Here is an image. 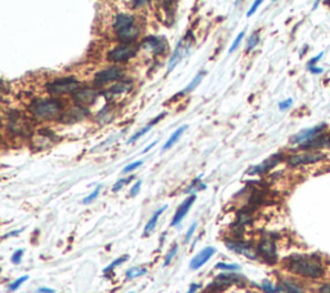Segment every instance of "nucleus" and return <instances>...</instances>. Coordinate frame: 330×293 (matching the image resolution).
Masks as SVG:
<instances>
[{
	"label": "nucleus",
	"mask_w": 330,
	"mask_h": 293,
	"mask_svg": "<svg viewBox=\"0 0 330 293\" xmlns=\"http://www.w3.org/2000/svg\"><path fill=\"white\" fill-rule=\"evenodd\" d=\"M329 145H330V137H329Z\"/></svg>",
	"instance_id": "obj_53"
},
{
	"label": "nucleus",
	"mask_w": 330,
	"mask_h": 293,
	"mask_svg": "<svg viewBox=\"0 0 330 293\" xmlns=\"http://www.w3.org/2000/svg\"><path fill=\"white\" fill-rule=\"evenodd\" d=\"M80 87V83L75 78H63V79H56L54 82L49 83L46 86V91L52 96H62L67 93H75Z\"/></svg>",
	"instance_id": "obj_4"
},
{
	"label": "nucleus",
	"mask_w": 330,
	"mask_h": 293,
	"mask_svg": "<svg viewBox=\"0 0 330 293\" xmlns=\"http://www.w3.org/2000/svg\"><path fill=\"white\" fill-rule=\"evenodd\" d=\"M324 144H325V137H324V136H317V137H315V139L310 140V141H307L306 144H303L302 147L303 148L320 147V146H323Z\"/></svg>",
	"instance_id": "obj_25"
},
{
	"label": "nucleus",
	"mask_w": 330,
	"mask_h": 293,
	"mask_svg": "<svg viewBox=\"0 0 330 293\" xmlns=\"http://www.w3.org/2000/svg\"><path fill=\"white\" fill-rule=\"evenodd\" d=\"M281 286H283V290L287 293H304V291L298 284L291 282V280H283Z\"/></svg>",
	"instance_id": "obj_24"
},
{
	"label": "nucleus",
	"mask_w": 330,
	"mask_h": 293,
	"mask_svg": "<svg viewBox=\"0 0 330 293\" xmlns=\"http://www.w3.org/2000/svg\"><path fill=\"white\" fill-rule=\"evenodd\" d=\"M325 128V125L321 124V125H317V127H315V128H311V129H306V131H302V132H299L298 135H295L291 139V144H306L307 141H310V140L315 139V137H317V136H320V132L323 131V129Z\"/></svg>",
	"instance_id": "obj_16"
},
{
	"label": "nucleus",
	"mask_w": 330,
	"mask_h": 293,
	"mask_svg": "<svg viewBox=\"0 0 330 293\" xmlns=\"http://www.w3.org/2000/svg\"><path fill=\"white\" fill-rule=\"evenodd\" d=\"M195 200H196V195H191L190 198L186 199V200L183 201L181 205H179L178 209H177V212H175L174 217H173V220H172V226L178 225L179 222L185 218V216L188 213L190 208H191V205L194 204V201Z\"/></svg>",
	"instance_id": "obj_18"
},
{
	"label": "nucleus",
	"mask_w": 330,
	"mask_h": 293,
	"mask_svg": "<svg viewBox=\"0 0 330 293\" xmlns=\"http://www.w3.org/2000/svg\"><path fill=\"white\" fill-rule=\"evenodd\" d=\"M323 54H324V53H320V54H319V56L315 57L314 59H311L310 62H308V67L314 66V65L317 62V61H320V58H321V57H323Z\"/></svg>",
	"instance_id": "obj_45"
},
{
	"label": "nucleus",
	"mask_w": 330,
	"mask_h": 293,
	"mask_svg": "<svg viewBox=\"0 0 330 293\" xmlns=\"http://www.w3.org/2000/svg\"><path fill=\"white\" fill-rule=\"evenodd\" d=\"M185 129H187V125H182V127H179L175 132L172 133V136L169 137L168 141L165 142L164 146H163V151H166V150H169V148L172 147L173 145H174L175 142L178 141L179 137H181L182 135H183V132H185Z\"/></svg>",
	"instance_id": "obj_21"
},
{
	"label": "nucleus",
	"mask_w": 330,
	"mask_h": 293,
	"mask_svg": "<svg viewBox=\"0 0 330 293\" xmlns=\"http://www.w3.org/2000/svg\"><path fill=\"white\" fill-rule=\"evenodd\" d=\"M281 160V154H275L272 156H270L268 159L261 163L259 165H254V167H251L248 173L249 175H261V173H264V172H268L270 169H272L276 164H279Z\"/></svg>",
	"instance_id": "obj_14"
},
{
	"label": "nucleus",
	"mask_w": 330,
	"mask_h": 293,
	"mask_svg": "<svg viewBox=\"0 0 330 293\" xmlns=\"http://www.w3.org/2000/svg\"><path fill=\"white\" fill-rule=\"evenodd\" d=\"M118 35V39L120 42H123L124 44H132V42H134L137 39V37L139 35V27L132 25V26L126 27V29H123L120 31L116 33Z\"/></svg>",
	"instance_id": "obj_19"
},
{
	"label": "nucleus",
	"mask_w": 330,
	"mask_h": 293,
	"mask_svg": "<svg viewBox=\"0 0 330 293\" xmlns=\"http://www.w3.org/2000/svg\"><path fill=\"white\" fill-rule=\"evenodd\" d=\"M138 48L134 44H122V46L116 47L113 50H110L107 54V59L113 61V62H124L128 59L135 56Z\"/></svg>",
	"instance_id": "obj_5"
},
{
	"label": "nucleus",
	"mask_w": 330,
	"mask_h": 293,
	"mask_svg": "<svg viewBox=\"0 0 330 293\" xmlns=\"http://www.w3.org/2000/svg\"><path fill=\"white\" fill-rule=\"evenodd\" d=\"M199 288H200V284H196V283L191 284V286H190V290H188L187 293H196V291H198Z\"/></svg>",
	"instance_id": "obj_46"
},
{
	"label": "nucleus",
	"mask_w": 330,
	"mask_h": 293,
	"mask_svg": "<svg viewBox=\"0 0 330 293\" xmlns=\"http://www.w3.org/2000/svg\"><path fill=\"white\" fill-rule=\"evenodd\" d=\"M37 293H54V290H52V288H45V287H43V288H39V290L37 291Z\"/></svg>",
	"instance_id": "obj_47"
},
{
	"label": "nucleus",
	"mask_w": 330,
	"mask_h": 293,
	"mask_svg": "<svg viewBox=\"0 0 330 293\" xmlns=\"http://www.w3.org/2000/svg\"><path fill=\"white\" fill-rule=\"evenodd\" d=\"M21 231H22V230L12 231V233H9V234H8V235H5V237H4V238H7V237H14V235H17V234H18V233H21Z\"/></svg>",
	"instance_id": "obj_52"
},
{
	"label": "nucleus",
	"mask_w": 330,
	"mask_h": 293,
	"mask_svg": "<svg viewBox=\"0 0 330 293\" xmlns=\"http://www.w3.org/2000/svg\"><path fill=\"white\" fill-rule=\"evenodd\" d=\"M62 103L54 98H37L29 106V110L38 119H53L62 111Z\"/></svg>",
	"instance_id": "obj_2"
},
{
	"label": "nucleus",
	"mask_w": 330,
	"mask_h": 293,
	"mask_svg": "<svg viewBox=\"0 0 330 293\" xmlns=\"http://www.w3.org/2000/svg\"><path fill=\"white\" fill-rule=\"evenodd\" d=\"M226 247L228 249L234 250L236 253H240L243 256L248 257V258H250V260H255L257 258V253H255V250L251 248V245L247 243H243V242H238V241H226Z\"/></svg>",
	"instance_id": "obj_11"
},
{
	"label": "nucleus",
	"mask_w": 330,
	"mask_h": 293,
	"mask_svg": "<svg viewBox=\"0 0 330 293\" xmlns=\"http://www.w3.org/2000/svg\"><path fill=\"white\" fill-rule=\"evenodd\" d=\"M132 25H134V17L130 16V14L120 13L116 16L115 23H114V29H115V31L118 33L120 30L126 29V27L132 26Z\"/></svg>",
	"instance_id": "obj_20"
},
{
	"label": "nucleus",
	"mask_w": 330,
	"mask_h": 293,
	"mask_svg": "<svg viewBox=\"0 0 330 293\" xmlns=\"http://www.w3.org/2000/svg\"><path fill=\"white\" fill-rule=\"evenodd\" d=\"M151 128H152V124H149V125H147V127H145V128H143V129H141L139 132H137V133H135V135H133L132 137L129 139L128 144H133V142H135L138 139H141V137H142L143 135H146V133L149 132V131Z\"/></svg>",
	"instance_id": "obj_31"
},
{
	"label": "nucleus",
	"mask_w": 330,
	"mask_h": 293,
	"mask_svg": "<svg viewBox=\"0 0 330 293\" xmlns=\"http://www.w3.org/2000/svg\"><path fill=\"white\" fill-rule=\"evenodd\" d=\"M308 69H310V71L312 74H321V73H323V69H320V67L311 66V67H308Z\"/></svg>",
	"instance_id": "obj_48"
},
{
	"label": "nucleus",
	"mask_w": 330,
	"mask_h": 293,
	"mask_svg": "<svg viewBox=\"0 0 330 293\" xmlns=\"http://www.w3.org/2000/svg\"><path fill=\"white\" fill-rule=\"evenodd\" d=\"M259 43V34L258 33H253L250 37L248 38V43H247V52H250L255 48V46Z\"/></svg>",
	"instance_id": "obj_28"
},
{
	"label": "nucleus",
	"mask_w": 330,
	"mask_h": 293,
	"mask_svg": "<svg viewBox=\"0 0 330 293\" xmlns=\"http://www.w3.org/2000/svg\"><path fill=\"white\" fill-rule=\"evenodd\" d=\"M25 253V249H17L13 254H12V262L13 264H20L21 260H22V256Z\"/></svg>",
	"instance_id": "obj_39"
},
{
	"label": "nucleus",
	"mask_w": 330,
	"mask_h": 293,
	"mask_svg": "<svg viewBox=\"0 0 330 293\" xmlns=\"http://www.w3.org/2000/svg\"><path fill=\"white\" fill-rule=\"evenodd\" d=\"M262 288H263V291L266 293H278L279 292V288H275V287L271 284V282H268V280H264L263 283H262Z\"/></svg>",
	"instance_id": "obj_36"
},
{
	"label": "nucleus",
	"mask_w": 330,
	"mask_h": 293,
	"mask_svg": "<svg viewBox=\"0 0 330 293\" xmlns=\"http://www.w3.org/2000/svg\"><path fill=\"white\" fill-rule=\"evenodd\" d=\"M73 98L75 99V102L78 103V106H88L92 105L97 98V92L93 88L89 87H84V88H79L78 92H75L73 95Z\"/></svg>",
	"instance_id": "obj_8"
},
{
	"label": "nucleus",
	"mask_w": 330,
	"mask_h": 293,
	"mask_svg": "<svg viewBox=\"0 0 330 293\" xmlns=\"http://www.w3.org/2000/svg\"><path fill=\"white\" fill-rule=\"evenodd\" d=\"M215 253V249L213 247H206L203 250H200L190 262V269L191 270H198L203 265H205L211 258V256Z\"/></svg>",
	"instance_id": "obj_15"
},
{
	"label": "nucleus",
	"mask_w": 330,
	"mask_h": 293,
	"mask_svg": "<svg viewBox=\"0 0 330 293\" xmlns=\"http://www.w3.org/2000/svg\"><path fill=\"white\" fill-rule=\"evenodd\" d=\"M320 293H330V283L324 284V286L320 288Z\"/></svg>",
	"instance_id": "obj_49"
},
{
	"label": "nucleus",
	"mask_w": 330,
	"mask_h": 293,
	"mask_svg": "<svg viewBox=\"0 0 330 293\" xmlns=\"http://www.w3.org/2000/svg\"><path fill=\"white\" fill-rule=\"evenodd\" d=\"M244 35H245L244 31H241V33L239 34L238 38H236V39L234 40V43H232L231 48H230V53H232V52H235V50H236V48H238V47L240 46L241 40H243V38H244Z\"/></svg>",
	"instance_id": "obj_40"
},
{
	"label": "nucleus",
	"mask_w": 330,
	"mask_h": 293,
	"mask_svg": "<svg viewBox=\"0 0 330 293\" xmlns=\"http://www.w3.org/2000/svg\"><path fill=\"white\" fill-rule=\"evenodd\" d=\"M215 269H219V270H225V271H236L240 270V266L236 264H225V262H219V264L215 265Z\"/></svg>",
	"instance_id": "obj_30"
},
{
	"label": "nucleus",
	"mask_w": 330,
	"mask_h": 293,
	"mask_svg": "<svg viewBox=\"0 0 330 293\" xmlns=\"http://www.w3.org/2000/svg\"><path fill=\"white\" fill-rule=\"evenodd\" d=\"M146 4H147V1H134V3H133L134 7L133 8H139V7H142V5H146Z\"/></svg>",
	"instance_id": "obj_50"
},
{
	"label": "nucleus",
	"mask_w": 330,
	"mask_h": 293,
	"mask_svg": "<svg viewBox=\"0 0 330 293\" xmlns=\"http://www.w3.org/2000/svg\"><path fill=\"white\" fill-rule=\"evenodd\" d=\"M166 47H168L166 40L160 37L146 38L142 42V44H141V48L149 50V52H151L152 54H155V56H159V54L164 53L165 50H166Z\"/></svg>",
	"instance_id": "obj_7"
},
{
	"label": "nucleus",
	"mask_w": 330,
	"mask_h": 293,
	"mask_svg": "<svg viewBox=\"0 0 330 293\" xmlns=\"http://www.w3.org/2000/svg\"><path fill=\"white\" fill-rule=\"evenodd\" d=\"M129 293H133V292H129Z\"/></svg>",
	"instance_id": "obj_54"
},
{
	"label": "nucleus",
	"mask_w": 330,
	"mask_h": 293,
	"mask_svg": "<svg viewBox=\"0 0 330 293\" xmlns=\"http://www.w3.org/2000/svg\"><path fill=\"white\" fill-rule=\"evenodd\" d=\"M177 252H178V245H177V244H175L174 247H173L172 249L169 250L168 254H166V257H165V260H164V266H168V265L170 264V261H172V260H173V257H174L175 254H177Z\"/></svg>",
	"instance_id": "obj_35"
},
{
	"label": "nucleus",
	"mask_w": 330,
	"mask_h": 293,
	"mask_svg": "<svg viewBox=\"0 0 330 293\" xmlns=\"http://www.w3.org/2000/svg\"><path fill=\"white\" fill-rule=\"evenodd\" d=\"M156 144H158V141H154V142H152V144H150V145L149 146H147V147H146L145 148V150H143V154H145V152H147V151H149V150H150V148H151L152 147V146H155L156 145Z\"/></svg>",
	"instance_id": "obj_51"
},
{
	"label": "nucleus",
	"mask_w": 330,
	"mask_h": 293,
	"mask_svg": "<svg viewBox=\"0 0 330 293\" xmlns=\"http://www.w3.org/2000/svg\"><path fill=\"white\" fill-rule=\"evenodd\" d=\"M196 226H198V222H194V224L190 226V229H188L187 234H186V238H185L186 243H188V242H190V239L192 238V235H194V233H195V230H196Z\"/></svg>",
	"instance_id": "obj_41"
},
{
	"label": "nucleus",
	"mask_w": 330,
	"mask_h": 293,
	"mask_svg": "<svg viewBox=\"0 0 330 293\" xmlns=\"http://www.w3.org/2000/svg\"><path fill=\"white\" fill-rule=\"evenodd\" d=\"M99 191H101V185H98V186H97L96 190L93 191L92 194L88 195V196H86L85 199H82V204H89V203H92V201L94 200V199H96L97 196H98Z\"/></svg>",
	"instance_id": "obj_34"
},
{
	"label": "nucleus",
	"mask_w": 330,
	"mask_h": 293,
	"mask_svg": "<svg viewBox=\"0 0 330 293\" xmlns=\"http://www.w3.org/2000/svg\"><path fill=\"white\" fill-rule=\"evenodd\" d=\"M190 46H191V44L188 43V42H186V37L185 39L179 42L177 48H175L174 53H173V56L170 57V59H169L168 71H172V70L181 62L182 58H185V56L188 53V50H190Z\"/></svg>",
	"instance_id": "obj_12"
},
{
	"label": "nucleus",
	"mask_w": 330,
	"mask_h": 293,
	"mask_svg": "<svg viewBox=\"0 0 330 293\" xmlns=\"http://www.w3.org/2000/svg\"><path fill=\"white\" fill-rule=\"evenodd\" d=\"M142 164H143L142 160H137V161H134V163H130V164L126 165L125 168L123 169V172H124V173H128V172L135 171V169L139 168V167H141Z\"/></svg>",
	"instance_id": "obj_37"
},
{
	"label": "nucleus",
	"mask_w": 330,
	"mask_h": 293,
	"mask_svg": "<svg viewBox=\"0 0 330 293\" xmlns=\"http://www.w3.org/2000/svg\"><path fill=\"white\" fill-rule=\"evenodd\" d=\"M27 279H29V275H23V277H21V278H18V279L14 280L13 283H12L9 286V291H10V292H14V291L18 290V288H20V287L22 286V284L25 283V282H26Z\"/></svg>",
	"instance_id": "obj_33"
},
{
	"label": "nucleus",
	"mask_w": 330,
	"mask_h": 293,
	"mask_svg": "<svg viewBox=\"0 0 330 293\" xmlns=\"http://www.w3.org/2000/svg\"><path fill=\"white\" fill-rule=\"evenodd\" d=\"M291 105H293V99L288 98V99H285V101H281V102L279 103V109L287 110V109H289Z\"/></svg>",
	"instance_id": "obj_43"
},
{
	"label": "nucleus",
	"mask_w": 330,
	"mask_h": 293,
	"mask_svg": "<svg viewBox=\"0 0 330 293\" xmlns=\"http://www.w3.org/2000/svg\"><path fill=\"white\" fill-rule=\"evenodd\" d=\"M123 76V70L118 66H111L99 71L94 76V84L96 86H105L107 83L120 79Z\"/></svg>",
	"instance_id": "obj_6"
},
{
	"label": "nucleus",
	"mask_w": 330,
	"mask_h": 293,
	"mask_svg": "<svg viewBox=\"0 0 330 293\" xmlns=\"http://www.w3.org/2000/svg\"><path fill=\"white\" fill-rule=\"evenodd\" d=\"M258 250L270 262L276 261V245H275V241L271 237L262 238L261 243L258 245Z\"/></svg>",
	"instance_id": "obj_9"
},
{
	"label": "nucleus",
	"mask_w": 330,
	"mask_h": 293,
	"mask_svg": "<svg viewBox=\"0 0 330 293\" xmlns=\"http://www.w3.org/2000/svg\"><path fill=\"white\" fill-rule=\"evenodd\" d=\"M8 128H9V132H12L13 135L22 136V137L31 133V124L29 119L25 118L20 111H16V110L9 112Z\"/></svg>",
	"instance_id": "obj_3"
},
{
	"label": "nucleus",
	"mask_w": 330,
	"mask_h": 293,
	"mask_svg": "<svg viewBox=\"0 0 330 293\" xmlns=\"http://www.w3.org/2000/svg\"><path fill=\"white\" fill-rule=\"evenodd\" d=\"M200 180H202V176H199L196 180H194L192 185L187 189V191H186V193H191L192 190L196 193V191H199V190H204V189H206V185L203 184V182H200Z\"/></svg>",
	"instance_id": "obj_29"
},
{
	"label": "nucleus",
	"mask_w": 330,
	"mask_h": 293,
	"mask_svg": "<svg viewBox=\"0 0 330 293\" xmlns=\"http://www.w3.org/2000/svg\"><path fill=\"white\" fill-rule=\"evenodd\" d=\"M203 76H204V71H202V73H199L198 75H196L195 78H194V79H192V82L190 83V84H188L187 87H186L185 91H182L181 95H186V93L192 92V91H194V89H195L196 87H198L199 84H200V82H202V78H203Z\"/></svg>",
	"instance_id": "obj_26"
},
{
	"label": "nucleus",
	"mask_w": 330,
	"mask_h": 293,
	"mask_svg": "<svg viewBox=\"0 0 330 293\" xmlns=\"http://www.w3.org/2000/svg\"><path fill=\"white\" fill-rule=\"evenodd\" d=\"M130 180H133V177H129V178H120L119 181L116 182V184L113 186V191H114V193H116V191H119L120 189H122L123 186H124V185H125V184H128V182L130 181Z\"/></svg>",
	"instance_id": "obj_38"
},
{
	"label": "nucleus",
	"mask_w": 330,
	"mask_h": 293,
	"mask_svg": "<svg viewBox=\"0 0 330 293\" xmlns=\"http://www.w3.org/2000/svg\"><path fill=\"white\" fill-rule=\"evenodd\" d=\"M147 273V269L146 267H132V269H129L128 271H126V278L128 279H135V278H139L142 277V275H145V274Z\"/></svg>",
	"instance_id": "obj_27"
},
{
	"label": "nucleus",
	"mask_w": 330,
	"mask_h": 293,
	"mask_svg": "<svg viewBox=\"0 0 330 293\" xmlns=\"http://www.w3.org/2000/svg\"><path fill=\"white\" fill-rule=\"evenodd\" d=\"M89 115V111L82 107V106H75L73 109L67 110L65 114L60 116V122L67 123V124H71V123H76L79 120H82L84 118Z\"/></svg>",
	"instance_id": "obj_10"
},
{
	"label": "nucleus",
	"mask_w": 330,
	"mask_h": 293,
	"mask_svg": "<svg viewBox=\"0 0 330 293\" xmlns=\"http://www.w3.org/2000/svg\"><path fill=\"white\" fill-rule=\"evenodd\" d=\"M261 4H262L261 0H257V1H254V3H253V5H251V7H250V9H249L247 12V17H251V16H253V14L255 13V10L258 9V7H259Z\"/></svg>",
	"instance_id": "obj_42"
},
{
	"label": "nucleus",
	"mask_w": 330,
	"mask_h": 293,
	"mask_svg": "<svg viewBox=\"0 0 330 293\" xmlns=\"http://www.w3.org/2000/svg\"><path fill=\"white\" fill-rule=\"evenodd\" d=\"M126 260H128V256L120 257V258H118V260H115V261H114V262H111V264H110L109 266L105 267V270H103V273H105V274L110 273V271L114 270V269H115V267H118L120 264H123V262H124V261H126Z\"/></svg>",
	"instance_id": "obj_32"
},
{
	"label": "nucleus",
	"mask_w": 330,
	"mask_h": 293,
	"mask_svg": "<svg viewBox=\"0 0 330 293\" xmlns=\"http://www.w3.org/2000/svg\"><path fill=\"white\" fill-rule=\"evenodd\" d=\"M141 185H142V181L135 182V185L132 188V190H130V195H132V196H135V195L138 194L139 190H141Z\"/></svg>",
	"instance_id": "obj_44"
},
{
	"label": "nucleus",
	"mask_w": 330,
	"mask_h": 293,
	"mask_svg": "<svg viewBox=\"0 0 330 293\" xmlns=\"http://www.w3.org/2000/svg\"><path fill=\"white\" fill-rule=\"evenodd\" d=\"M165 209H166V205H164V207H162L160 209H158V211L155 212V214H154V216L151 217V220L147 222V225L145 226V234L146 235H149L151 231L155 230V226H156V224H158L159 217L162 216V213L165 211Z\"/></svg>",
	"instance_id": "obj_22"
},
{
	"label": "nucleus",
	"mask_w": 330,
	"mask_h": 293,
	"mask_svg": "<svg viewBox=\"0 0 330 293\" xmlns=\"http://www.w3.org/2000/svg\"><path fill=\"white\" fill-rule=\"evenodd\" d=\"M325 158V155L320 152H306V154H298L289 158L288 163L290 165H300V164H311L320 161L321 159Z\"/></svg>",
	"instance_id": "obj_13"
},
{
	"label": "nucleus",
	"mask_w": 330,
	"mask_h": 293,
	"mask_svg": "<svg viewBox=\"0 0 330 293\" xmlns=\"http://www.w3.org/2000/svg\"><path fill=\"white\" fill-rule=\"evenodd\" d=\"M287 261L288 270L300 277L319 279L325 274L323 262L315 254H295Z\"/></svg>",
	"instance_id": "obj_1"
},
{
	"label": "nucleus",
	"mask_w": 330,
	"mask_h": 293,
	"mask_svg": "<svg viewBox=\"0 0 330 293\" xmlns=\"http://www.w3.org/2000/svg\"><path fill=\"white\" fill-rule=\"evenodd\" d=\"M46 131L48 129H40L39 132L34 136L33 145L37 150H43L52 144L54 135H53V132H46Z\"/></svg>",
	"instance_id": "obj_17"
},
{
	"label": "nucleus",
	"mask_w": 330,
	"mask_h": 293,
	"mask_svg": "<svg viewBox=\"0 0 330 293\" xmlns=\"http://www.w3.org/2000/svg\"><path fill=\"white\" fill-rule=\"evenodd\" d=\"M132 88V82L130 80H123V82L116 83L115 86L110 88V93L111 95H122V93L126 92L128 89Z\"/></svg>",
	"instance_id": "obj_23"
}]
</instances>
